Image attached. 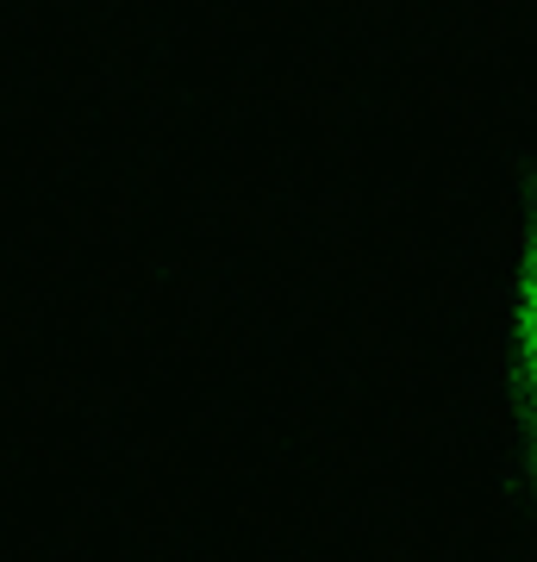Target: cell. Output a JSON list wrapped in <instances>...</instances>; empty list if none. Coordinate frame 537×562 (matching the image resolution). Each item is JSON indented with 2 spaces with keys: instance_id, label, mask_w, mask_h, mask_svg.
I'll list each match as a JSON object with an SVG mask.
<instances>
[{
  "instance_id": "cell-1",
  "label": "cell",
  "mask_w": 537,
  "mask_h": 562,
  "mask_svg": "<svg viewBox=\"0 0 537 562\" xmlns=\"http://www.w3.org/2000/svg\"><path fill=\"white\" fill-rule=\"evenodd\" d=\"M513 387H518V406H525V425L537 438V206L525 220L518 276H513Z\"/></svg>"
}]
</instances>
